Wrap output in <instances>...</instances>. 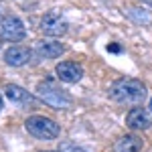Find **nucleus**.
I'll use <instances>...</instances> for the list:
<instances>
[{"label": "nucleus", "instance_id": "17", "mask_svg": "<svg viewBox=\"0 0 152 152\" xmlns=\"http://www.w3.org/2000/svg\"><path fill=\"white\" fill-rule=\"evenodd\" d=\"M45 152H63V150H45Z\"/></svg>", "mask_w": 152, "mask_h": 152}, {"label": "nucleus", "instance_id": "6", "mask_svg": "<svg viewBox=\"0 0 152 152\" xmlns=\"http://www.w3.org/2000/svg\"><path fill=\"white\" fill-rule=\"evenodd\" d=\"M126 126L132 130H148L152 126V116L150 112L142 105H134L126 114Z\"/></svg>", "mask_w": 152, "mask_h": 152}, {"label": "nucleus", "instance_id": "18", "mask_svg": "<svg viewBox=\"0 0 152 152\" xmlns=\"http://www.w3.org/2000/svg\"><path fill=\"white\" fill-rule=\"evenodd\" d=\"M0 47H2V37H0Z\"/></svg>", "mask_w": 152, "mask_h": 152}, {"label": "nucleus", "instance_id": "7", "mask_svg": "<svg viewBox=\"0 0 152 152\" xmlns=\"http://www.w3.org/2000/svg\"><path fill=\"white\" fill-rule=\"evenodd\" d=\"M55 73L63 83H77L83 77V67L75 61H61L55 67Z\"/></svg>", "mask_w": 152, "mask_h": 152}, {"label": "nucleus", "instance_id": "3", "mask_svg": "<svg viewBox=\"0 0 152 152\" xmlns=\"http://www.w3.org/2000/svg\"><path fill=\"white\" fill-rule=\"evenodd\" d=\"M24 128L31 136H35L39 140H55L59 134H61V126H59L55 120L45 116H31L26 118L24 122Z\"/></svg>", "mask_w": 152, "mask_h": 152}, {"label": "nucleus", "instance_id": "15", "mask_svg": "<svg viewBox=\"0 0 152 152\" xmlns=\"http://www.w3.org/2000/svg\"><path fill=\"white\" fill-rule=\"evenodd\" d=\"M140 2H144V4H150V6H152V0H140Z\"/></svg>", "mask_w": 152, "mask_h": 152}, {"label": "nucleus", "instance_id": "4", "mask_svg": "<svg viewBox=\"0 0 152 152\" xmlns=\"http://www.w3.org/2000/svg\"><path fill=\"white\" fill-rule=\"evenodd\" d=\"M0 37L8 43H18L26 37V28H24V23L14 16V14H6L0 18Z\"/></svg>", "mask_w": 152, "mask_h": 152}, {"label": "nucleus", "instance_id": "16", "mask_svg": "<svg viewBox=\"0 0 152 152\" xmlns=\"http://www.w3.org/2000/svg\"><path fill=\"white\" fill-rule=\"evenodd\" d=\"M148 107H150V114H152V97H150V105H148Z\"/></svg>", "mask_w": 152, "mask_h": 152}, {"label": "nucleus", "instance_id": "11", "mask_svg": "<svg viewBox=\"0 0 152 152\" xmlns=\"http://www.w3.org/2000/svg\"><path fill=\"white\" fill-rule=\"evenodd\" d=\"M142 150V140L134 134H126L120 140H116L112 152H140Z\"/></svg>", "mask_w": 152, "mask_h": 152}, {"label": "nucleus", "instance_id": "8", "mask_svg": "<svg viewBox=\"0 0 152 152\" xmlns=\"http://www.w3.org/2000/svg\"><path fill=\"white\" fill-rule=\"evenodd\" d=\"M31 57H33V51L28 47H20V45H14L4 51V63L10 67H23L31 61Z\"/></svg>", "mask_w": 152, "mask_h": 152}, {"label": "nucleus", "instance_id": "14", "mask_svg": "<svg viewBox=\"0 0 152 152\" xmlns=\"http://www.w3.org/2000/svg\"><path fill=\"white\" fill-rule=\"evenodd\" d=\"M4 107V97H2V94H0V110Z\"/></svg>", "mask_w": 152, "mask_h": 152}, {"label": "nucleus", "instance_id": "12", "mask_svg": "<svg viewBox=\"0 0 152 152\" xmlns=\"http://www.w3.org/2000/svg\"><path fill=\"white\" fill-rule=\"evenodd\" d=\"M126 16L138 26H150L152 24V14L148 10H142V8H126Z\"/></svg>", "mask_w": 152, "mask_h": 152}, {"label": "nucleus", "instance_id": "1", "mask_svg": "<svg viewBox=\"0 0 152 152\" xmlns=\"http://www.w3.org/2000/svg\"><path fill=\"white\" fill-rule=\"evenodd\" d=\"M107 95L120 105H142L146 99V85L134 77H122L110 85Z\"/></svg>", "mask_w": 152, "mask_h": 152}, {"label": "nucleus", "instance_id": "10", "mask_svg": "<svg viewBox=\"0 0 152 152\" xmlns=\"http://www.w3.org/2000/svg\"><path fill=\"white\" fill-rule=\"evenodd\" d=\"M65 53V45L61 43H53V41H41L37 43V55L45 59H57Z\"/></svg>", "mask_w": 152, "mask_h": 152}, {"label": "nucleus", "instance_id": "13", "mask_svg": "<svg viewBox=\"0 0 152 152\" xmlns=\"http://www.w3.org/2000/svg\"><path fill=\"white\" fill-rule=\"evenodd\" d=\"M107 51H112V53H120V47H118V45H110Z\"/></svg>", "mask_w": 152, "mask_h": 152}, {"label": "nucleus", "instance_id": "9", "mask_svg": "<svg viewBox=\"0 0 152 152\" xmlns=\"http://www.w3.org/2000/svg\"><path fill=\"white\" fill-rule=\"evenodd\" d=\"M4 95L10 99L12 104H18V105H33L35 104V95L31 91H26L24 87L20 85H14V83H8L4 87Z\"/></svg>", "mask_w": 152, "mask_h": 152}, {"label": "nucleus", "instance_id": "5", "mask_svg": "<svg viewBox=\"0 0 152 152\" xmlns=\"http://www.w3.org/2000/svg\"><path fill=\"white\" fill-rule=\"evenodd\" d=\"M39 26H41L43 35H47V37H63L67 33V28H69L67 20H65L63 16H59L57 12H47V14H43Z\"/></svg>", "mask_w": 152, "mask_h": 152}, {"label": "nucleus", "instance_id": "2", "mask_svg": "<svg viewBox=\"0 0 152 152\" xmlns=\"http://www.w3.org/2000/svg\"><path fill=\"white\" fill-rule=\"evenodd\" d=\"M37 95L43 104H47L53 110H69L73 105V97L65 89H61L55 79H45L37 83Z\"/></svg>", "mask_w": 152, "mask_h": 152}]
</instances>
